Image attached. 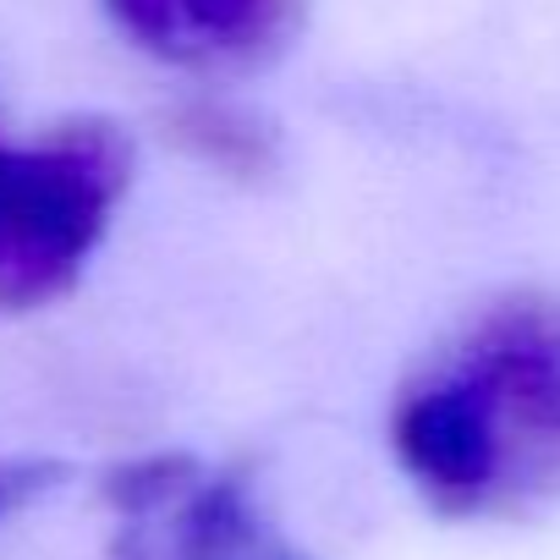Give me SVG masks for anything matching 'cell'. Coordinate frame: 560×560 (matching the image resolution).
Masks as SVG:
<instances>
[{"label":"cell","mask_w":560,"mask_h":560,"mask_svg":"<svg viewBox=\"0 0 560 560\" xmlns=\"http://www.w3.org/2000/svg\"><path fill=\"white\" fill-rule=\"evenodd\" d=\"M61 478L56 462H0V516L23 511L34 494H45Z\"/></svg>","instance_id":"8992f818"},{"label":"cell","mask_w":560,"mask_h":560,"mask_svg":"<svg viewBox=\"0 0 560 560\" xmlns=\"http://www.w3.org/2000/svg\"><path fill=\"white\" fill-rule=\"evenodd\" d=\"M176 138H182L198 160H209V165H220V171H231V176H258V171H269V132H264L253 116L231 110V105H187V110L176 116Z\"/></svg>","instance_id":"5b68a950"},{"label":"cell","mask_w":560,"mask_h":560,"mask_svg":"<svg viewBox=\"0 0 560 560\" xmlns=\"http://www.w3.org/2000/svg\"><path fill=\"white\" fill-rule=\"evenodd\" d=\"M121 34L182 67H242L292 39L303 0H105Z\"/></svg>","instance_id":"277c9868"},{"label":"cell","mask_w":560,"mask_h":560,"mask_svg":"<svg viewBox=\"0 0 560 560\" xmlns=\"http://www.w3.org/2000/svg\"><path fill=\"white\" fill-rule=\"evenodd\" d=\"M132 149L105 121H78L45 143H0V308L28 314L78 287L121 192Z\"/></svg>","instance_id":"7a4b0ae2"},{"label":"cell","mask_w":560,"mask_h":560,"mask_svg":"<svg viewBox=\"0 0 560 560\" xmlns=\"http://www.w3.org/2000/svg\"><path fill=\"white\" fill-rule=\"evenodd\" d=\"M121 516L116 560H303L231 472L192 456H143L105 483Z\"/></svg>","instance_id":"3957f363"},{"label":"cell","mask_w":560,"mask_h":560,"mask_svg":"<svg viewBox=\"0 0 560 560\" xmlns=\"http://www.w3.org/2000/svg\"><path fill=\"white\" fill-rule=\"evenodd\" d=\"M390 445L429 505L516 511L560 489V308H489L396 401Z\"/></svg>","instance_id":"6da1fadb"}]
</instances>
